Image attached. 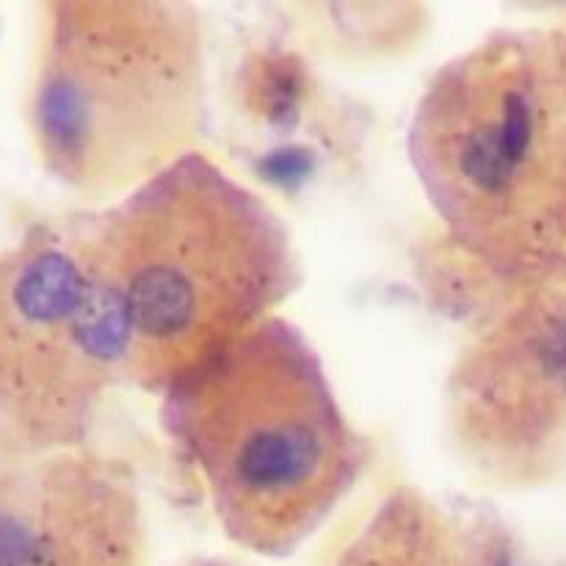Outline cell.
<instances>
[{
    "mask_svg": "<svg viewBox=\"0 0 566 566\" xmlns=\"http://www.w3.org/2000/svg\"><path fill=\"white\" fill-rule=\"evenodd\" d=\"M130 468L94 448L0 462V566H147Z\"/></svg>",
    "mask_w": 566,
    "mask_h": 566,
    "instance_id": "cell-7",
    "label": "cell"
},
{
    "mask_svg": "<svg viewBox=\"0 0 566 566\" xmlns=\"http://www.w3.org/2000/svg\"><path fill=\"white\" fill-rule=\"evenodd\" d=\"M64 227L122 381L153 396L280 315L302 285L282 216L205 149Z\"/></svg>",
    "mask_w": 566,
    "mask_h": 566,
    "instance_id": "cell-1",
    "label": "cell"
},
{
    "mask_svg": "<svg viewBox=\"0 0 566 566\" xmlns=\"http://www.w3.org/2000/svg\"><path fill=\"white\" fill-rule=\"evenodd\" d=\"M160 426L227 539L263 558L293 556L318 534L368 464L324 359L282 315L171 381Z\"/></svg>",
    "mask_w": 566,
    "mask_h": 566,
    "instance_id": "cell-3",
    "label": "cell"
},
{
    "mask_svg": "<svg viewBox=\"0 0 566 566\" xmlns=\"http://www.w3.org/2000/svg\"><path fill=\"white\" fill-rule=\"evenodd\" d=\"M407 149L448 241L503 298L566 287V20L495 28L446 61Z\"/></svg>",
    "mask_w": 566,
    "mask_h": 566,
    "instance_id": "cell-2",
    "label": "cell"
},
{
    "mask_svg": "<svg viewBox=\"0 0 566 566\" xmlns=\"http://www.w3.org/2000/svg\"><path fill=\"white\" fill-rule=\"evenodd\" d=\"M22 125L39 171L88 208L199 153L208 130L199 9L160 0L36 3Z\"/></svg>",
    "mask_w": 566,
    "mask_h": 566,
    "instance_id": "cell-4",
    "label": "cell"
},
{
    "mask_svg": "<svg viewBox=\"0 0 566 566\" xmlns=\"http://www.w3.org/2000/svg\"><path fill=\"white\" fill-rule=\"evenodd\" d=\"M119 385L64 219L36 221L0 247V462L88 446Z\"/></svg>",
    "mask_w": 566,
    "mask_h": 566,
    "instance_id": "cell-5",
    "label": "cell"
},
{
    "mask_svg": "<svg viewBox=\"0 0 566 566\" xmlns=\"http://www.w3.org/2000/svg\"><path fill=\"white\" fill-rule=\"evenodd\" d=\"M448 426L464 462L501 486L542 484L566 464V287L509 296L459 354Z\"/></svg>",
    "mask_w": 566,
    "mask_h": 566,
    "instance_id": "cell-6",
    "label": "cell"
}]
</instances>
